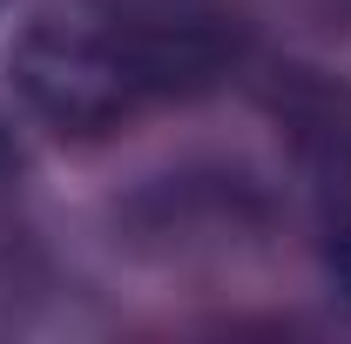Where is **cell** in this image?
<instances>
[{
	"label": "cell",
	"instance_id": "obj_1",
	"mask_svg": "<svg viewBox=\"0 0 351 344\" xmlns=\"http://www.w3.org/2000/svg\"><path fill=\"white\" fill-rule=\"evenodd\" d=\"M182 47L149 27H95V21H34L14 41V82L54 129L95 135L122 122L149 88L176 75Z\"/></svg>",
	"mask_w": 351,
	"mask_h": 344
}]
</instances>
